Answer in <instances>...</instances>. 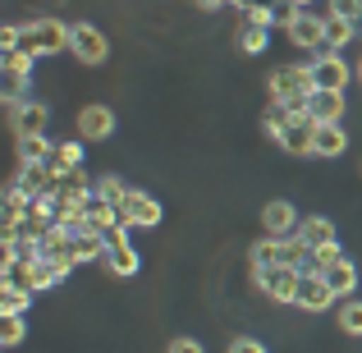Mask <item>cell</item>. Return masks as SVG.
Instances as JSON below:
<instances>
[{
	"mask_svg": "<svg viewBox=\"0 0 362 353\" xmlns=\"http://www.w3.org/2000/svg\"><path fill=\"white\" fill-rule=\"evenodd\" d=\"M69 51H74V60L78 64H101L110 55V42H106V33L101 28H92V23H74V42H69Z\"/></svg>",
	"mask_w": 362,
	"mask_h": 353,
	"instance_id": "cell-9",
	"label": "cell"
},
{
	"mask_svg": "<svg viewBox=\"0 0 362 353\" xmlns=\"http://www.w3.org/2000/svg\"><path fill=\"white\" fill-rule=\"evenodd\" d=\"M165 353H202V345H197V340H188V335H179V340H170Z\"/></svg>",
	"mask_w": 362,
	"mask_h": 353,
	"instance_id": "cell-35",
	"label": "cell"
},
{
	"mask_svg": "<svg viewBox=\"0 0 362 353\" xmlns=\"http://www.w3.org/2000/svg\"><path fill=\"white\" fill-rule=\"evenodd\" d=\"M266 88H271V106H284V110H308V97L317 92V88H312L308 60H303V64H280V69H271Z\"/></svg>",
	"mask_w": 362,
	"mask_h": 353,
	"instance_id": "cell-1",
	"label": "cell"
},
{
	"mask_svg": "<svg viewBox=\"0 0 362 353\" xmlns=\"http://www.w3.org/2000/svg\"><path fill=\"white\" fill-rule=\"evenodd\" d=\"M33 299H37V294H28V289H9V284H0V317H23V312L33 308Z\"/></svg>",
	"mask_w": 362,
	"mask_h": 353,
	"instance_id": "cell-25",
	"label": "cell"
},
{
	"mask_svg": "<svg viewBox=\"0 0 362 353\" xmlns=\"http://www.w3.org/2000/svg\"><path fill=\"white\" fill-rule=\"evenodd\" d=\"M321 275H326V284L335 289V299H339V303L354 299V289H358V266L349 262V257H344L339 266H330V271H321Z\"/></svg>",
	"mask_w": 362,
	"mask_h": 353,
	"instance_id": "cell-21",
	"label": "cell"
},
{
	"mask_svg": "<svg viewBox=\"0 0 362 353\" xmlns=\"http://www.w3.org/2000/svg\"><path fill=\"white\" fill-rule=\"evenodd\" d=\"M64 275H69V271H64V266H55V262H33V289L37 294H42V289H55Z\"/></svg>",
	"mask_w": 362,
	"mask_h": 353,
	"instance_id": "cell-28",
	"label": "cell"
},
{
	"mask_svg": "<svg viewBox=\"0 0 362 353\" xmlns=\"http://www.w3.org/2000/svg\"><path fill=\"white\" fill-rule=\"evenodd\" d=\"M293 308H303V312H330V308H339V299H335V289L326 284V275H303V284H298V303Z\"/></svg>",
	"mask_w": 362,
	"mask_h": 353,
	"instance_id": "cell-11",
	"label": "cell"
},
{
	"mask_svg": "<svg viewBox=\"0 0 362 353\" xmlns=\"http://www.w3.org/2000/svg\"><path fill=\"white\" fill-rule=\"evenodd\" d=\"M354 37H362V28L358 23H349V18H335V14H326V51H344Z\"/></svg>",
	"mask_w": 362,
	"mask_h": 353,
	"instance_id": "cell-22",
	"label": "cell"
},
{
	"mask_svg": "<svg viewBox=\"0 0 362 353\" xmlns=\"http://www.w3.org/2000/svg\"><path fill=\"white\" fill-rule=\"evenodd\" d=\"M308 120L312 124H339L344 120V92H312L308 97Z\"/></svg>",
	"mask_w": 362,
	"mask_h": 353,
	"instance_id": "cell-16",
	"label": "cell"
},
{
	"mask_svg": "<svg viewBox=\"0 0 362 353\" xmlns=\"http://www.w3.org/2000/svg\"><path fill=\"white\" fill-rule=\"evenodd\" d=\"M312 138H317V124L308 120V110H289V133H284L280 147L289 156H312Z\"/></svg>",
	"mask_w": 362,
	"mask_h": 353,
	"instance_id": "cell-13",
	"label": "cell"
},
{
	"mask_svg": "<svg viewBox=\"0 0 362 353\" xmlns=\"http://www.w3.org/2000/svg\"><path fill=\"white\" fill-rule=\"evenodd\" d=\"M119 221L129 225V230H151V225H160V197H151L147 188H133L129 202L119 207Z\"/></svg>",
	"mask_w": 362,
	"mask_h": 353,
	"instance_id": "cell-8",
	"label": "cell"
},
{
	"mask_svg": "<svg viewBox=\"0 0 362 353\" xmlns=\"http://www.w3.org/2000/svg\"><path fill=\"white\" fill-rule=\"evenodd\" d=\"M293 5H303V9H308V5H312V0H293Z\"/></svg>",
	"mask_w": 362,
	"mask_h": 353,
	"instance_id": "cell-38",
	"label": "cell"
},
{
	"mask_svg": "<svg viewBox=\"0 0 362 353\" xmlns=\"http://www.w3.org/2000/svg\"><path fill=\"white\" fill-rule=\"evenodd\" d=\"M335 321H339V330H344L349 340H362V299H344L335 308Z\"/></svg>",
	"mask_w": 362,
	"mask_h": 353,
	"instance_id": "cell-24",
	"label": "cell"
},
{
	"mask_svg": "<svg viewBox=\"0 0 362 353\" xmlns=\"http://www.w3.org/2000/svg\"><path fill=\"white\" fill-rule=\"evenodd\" d=\"M339 262H344V248L330 243V248H317V253H312V266H308V271L321 275V271H330V266H339Z\"/></svg>",
	"mask_w": 362,
	"mask_h": 353,
	"instance_id": "cell-30",
	"label": "cell"
},
{
	"mask_svg": "<svg viewBox=\"0 0 362 353\" xmlns=\"http://www.w3.org/2000/svg\"><path fill=\"white\" fill-rule=\"evenodd\" d=\"M354 79H358V88H362V55H358V64H354Z\"/></svg>",
	"mask_w": 362,
	"mask_h": 353,
	"instance_id": "cell-37",
	"label": "cell"
},
{
	"mask_svg": "<svg viewBox=\"0 0 362 353\" xmlns=\"http://www.w3.org/2000/svg\"><path fill=\"white\" fill-rule=\"evenodd\" d=\"M243 23H252V28H275V5H266V0H247V5H243Z\"/></svg>",
	"mask_w": 362,
	"mask_h": 353,
	"instance_id": "cell-29",
	"label": "cell"
},
{
	"mask_svg": "<svg viewBox=\"0 0 362 353\" xmlns=\"http://www.w3.org/2000/svg\"><path fill=\"white\" fill-rule=\"evenodd\" d=\"M298 225H303V216L293 212V202H284V197H275V202L262 207V234L266 238H298Z\"/></svg>",
	"mask_w": 362,
	"mask_h": 353,
	"instance_id": "cell-7",
	"label": "cell"
},
{
	"mask_svg": "<svg viewBox=\"0 0 362 353\" xmlns=\"http://www.w3.org/2000/svg\"><path fill=\"white\" fill-rule=\"evenodd\" d=\"M14 179L28 188L33 197H51V193H60V175H55L51 166H18L14 170Z\"/></svg>",
	"mask_w": 362,
	"mask_h": 353,
	"instance_id": "cell-15",
	"label": "cell"
},
{
	"mask_svg": "<svg viewBox=\"0 0 362 353\" xmlns=\"http://www.w3.org/2000/svg\"><path fill=\"white\" fill-rule=\"evenodd\" d=\"M106 266L110 275H119V280H129V275H138L142 271V257H138V248L129 243V225H119L115 234H106Z\"/></svg>",
	"mask_w": 362,
	"mask_h": 353,
	"instance_id": "cell-5",
	"label": "cell"
},
{
	"mask_svg": "<svg viewBox=\"0 0 362 353\" xmlns=\"http://www.w3.org/2000/svg\"><path fill=\"white\" fill-rule=\"evenodd\" d=\"M46 120H51V110H46L42 101H28L23 115L9 124V129H14V138H28V133H46Z\"/></svg>",
	"mask_w": 362,
	"mask_h": 353,
	"instance_id": "cell-23",
	"label": "cell"
},
{
	"mask_svg": "<svg viewBox=\"0 0 362 353\" xmlns=\"http://www.w3.org/2000/svg\"><path fill=\"white\" fill-rule=\"evenodd\" d=\"M230 353H266V345H262V340H252V335H239L230 345Z\"/></svg>",
	"mask_w": 362,
	"mask_h": 353,
	"instance_id": "cell-34",
	"label": "cell"
},
{
	"mask_svg": "<svg viewBox=\"0 0 362 353\" xmlns=\"http://www.w3.org/2000/svg\"><path fill=\"white\" fill-rule=\"evenodd\" d=\"M83 161H88V156H83V142H55V151H51V161H46V166H51L55 170V175H78V170H83Z\"/></svg>",
	"mask_w": 362,
	"mask_h": 353,
	"instance_id": "cell-19",
	"label": "cell"
},
{
	"mask_svg": "<svg viewBox=\"0 0 362 353\" xmlns=\"http://www.w3.org/2000/svg\"><path fill=\"white\" fill-rule=\"evenodd\" d=\"M349 151V133L344 124H317V138H312V156L317 161H335Z\"/></svg>",
	"mask_w": 362,
	"mask_h": 353,
	"instance_id": "cell-14",
	"label": "cell"
},
{
	"mask_svg": "<svg viewBox=\"0 0 362 353\" xmlns=\"http://www.w3.org/2000/svg\"><path fill=\"white\" fill-rule=\"evenodd\" d=\"M129 193H133V188L124 184L119 175H101V179H92V197H97V202H106V207H115V212H119L124 202H129Z\"/></svg>",
	"mask_w": 362,
	"mask_h": 353,
	"instance_id": "cell-20",
	"label": "cell"
},
{
	"mask_svg": "<svg viewBox=\"0 0 362 353\" xmlns=\"http://www.w3.org/2000/svg\"><path fill=\"white\" fill-rule=\"evenodd\" d=\"M115 133V110L110 106H83L78 110V142H101Z\"/></svg>",
	"mask_w": 362,
	"mask_h": 353,
	"instance_id": "cell-12",
	"label": "cell"
},
{
	"mask_svg": "<svg viewBox=\"0 0 362 353\" xmlns=\"http://www.w3.org/2000/svg\"><path fill=\"white\" fill-rule=\"evenodd\" d=\"M308 69H312V88H317V92H344L349 79H354V64H349L344 55H335V51L312 55Z\"/></svg>",
	"mask_w": 362,
	"mask_h": 353,
	"instance_id": "cell-4",
	"label": "cell"
},
{
	"mask_svg": "<svg viewBox=\"0 0 362 353\" xmlns=\"http://www.w3.org/2000/svg\"><path fill=\"white\" fill-rule=\"evenodd\" d=\"M197 9H221V5H230V0H193Z\"/></svg>",
	"mask_w": 362,
	"mask_h": 353,
	"instance_id": "cell-36",
	"label": "cell"
},
{
	"mask_svg": "<svg viewBox=\"0 0 362 353\" xmlns=\"http://www.w3.org/2000/svg\"><path fill=\"white\" fill-rule=\"evenodd\" d=\"M33 69H37V55H28V51L0 55V74H5V92L9 97H23V88H33Z\"/></svg>",
	"mask_w": 362,
	"mask_h": 353,
	"instance_id": "cell-10",
	"label": "cell"
},
{
	"mask_svg": "<svg viewBox=\"0 0 362 353\" xmlns=\"http://www.w3.org/2000/svg\"><path fill=\"white\" fill-rule=\"evenodd\" d=\"M298 238L317 253V248H330V243H339L335 238V225H330V216H303V225H298Z\"/></svg>",
	"mask_w": 362,
	"mask_h": 353,
	"instance_id": "cell-17",
	"label": "cell"
},
{
	"mask_svg": "<svg viewBox=\"0 0 362 353\" xmlns=\"http://www.w3.org/2000/svg\"><path fill=\"white\" fill-rule=\"evenodd\" d=\"M330 14H335V18H349V23L362 28V0H330Z\"/></svg>",
	"mask_w": 362,
	"mask_h": 353,
	"instance_id": "cell-32",
	"label": "cell"
},
{
	"mask_svg": "<svg viewBox=\"0 0 362 353\" xmlns=\"http://www.w3.org/2000/svg\"><path fill=\"white\" fill-rule=\"evenodd\" d=\"M74 257H78V266L106 262V238H101V234H78V238H74Z\"/></svg>",
	"mask_w": 362,
	"mask_h": 353,
	"instance_id": "cell-26",
	"label": "cell"
},
{
	"mask_svg": "<svg viewBox=\"0 0 362 353\" xmlns=\"http://www.w3.org/2000/svg\"><path fill=\"white\" fill-rule=\"evenodd\" d=\"M266 46H271V28H252V23L239 28V51L243 55H266Z\"/></svg>",
	"mask_w": 362,
	"mask_h": 353,
	"instance_id": "cell-27",
	"label": "cell"
},
{
	"mask_svg": "<svg viewBox=\"0 0 362 353\" xmlns=\"http://www.w3.org/2000/svg\"><path fill=\"white\" fill-rule=\"evenodd\" d=\"M69 42H74V23H60V18H51V14L23 23V51L37 55V60H42V55H64Z\"/></svg>",
	"mask_w": 362,
	"mask_h": 353,
	"instance_id": "cell-2",
	"label": "cell"
},
{
	"mask_svg": "<svg viewBox=\"0 0 362 353\" xmlns=\"http://www.w3.org/2000/svg\"><path fill=\"white\" fill-rule=\"evenodd\" d=\"M14 151H18V166H46L51 151H55V142L46 138V133H28V138L14 142Z\"/></svg>",
	"mask_w": 362,
	"mask_h": 353,
	"instance_id": "cell-18",
	"label": "cell"
},
{
	"mask_svg": "<svg viewBox=\"0 0 362 353\" xmlns=\"http://www.w3.org/2000/svg\"><path fill=\"white\" fill-rule=\"evenodd\" d=\"M252 284H257V289H262L271 303H280V308H293V303H298L303 271H289V266H266V271H252Z\"/></svg>",
	"mask_w": 362,
	"mask_h": 353,
	"instance_id": "cell-3",
	"label": "cell"
},
{
	"mask_svg": "<svg viewBox=\"0 0 362 353\" xmlns=\"http://www.w3.org/2000/svg\"><path fill=\"white\" fill-rule=\"evenodd\" d=\"M303 14V5H293V0H275V28H284L289 33V23Z\"/></svg>",
	"mask_w": 362,
	"mask_h": 353,
	"instance_id": "cell-33",
	"label": "cell"
},
{
	"mask_svg": "<svg viewBox=\"0 0 362 353\" xmlns=\"http://www.w3.org/2000/svg\"><path fill=\"white\" fill-rule=\"evenodd\" d=\"M23 335H28L23 317H0V345H5V349H18V345H23Z\"/></svg>",
	"mask_w": 362,
	"mask_h": 353,
	"instance_id": "cell-31",
	"label": "cell"
},
{
	"mask_svg": "<svg viewBox=\"0 0 362 353\" xmlns=\"http://www.w3.org/2000/svg\"><path fill=\"white\" fill-rule=\"evenodd\" d=\"M289 46L293 51H312V55H321L326 51V14H312V9H303L298 18L289 23Z\"/></svg>",
	"mask_w": 362,
	"mask_h": 353,
	"instance_id": "cell-6",
	"label": "cell"
}]
</instances>
